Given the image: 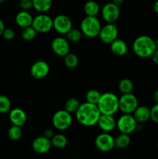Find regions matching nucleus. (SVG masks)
Instances as JSON below:
<instances>
[{"mask_svg":"<svg viewBox=\"0 0 158 159\" xmlns=\"http://www.w3.org/2000/svg\"><path fill=\"white\" fill-rule=\"evenodd\" d=\"M76 120L77 122L85 127H93L97 125L101 116V113L97 105L85 102L81 103L80 107L76 111Z\"/></svg>","mask_w":158,"mask_h":159,"instance_id":"f257e3e1","label":"nucleus"},{"mask_svg":"<svg viewBox=\"0 0 158 159\" xmlns=\"http://www.w3.org/2000/svg\"><path fill=\"white\" fill-rule=\"evenodd\" d=\"M133 50L136 56L142 58L150 57L156 50L155 40L147 35L136 37L133 43Z\"/></svg>","mask_w":158,"mask_h":159,"instance_id":"f03ea898","label":"nucleus"},{"mask_svg":"<svg viewBox=\"0 0 158 159\" xmlns=\"http://www.w3.org/2000/svg\"><path fill=\"white\" fill-rule=\"evenodd\" d=\"M97 107L101 114L114 116L119 109V97L112 93H105L102 94Z\"/></svg>","mask_w":158,"mask_h":159,"instance_id":"7ed1b4c3","label":"nucleus"},{"mask_svg":"<svg viewBox=\"0 0 158 159\" xmlns=\"http://www.w3.org/2000/svg\"><path fill=\"white\" fill-rule=\"evenodd\" d=\"M101 28H102V25L97 16H86L81 22V31L83 35L88 38H95L99 37Z\"/></svg>","mask_w":158,"mask_h":159,"instance_id":"20e7f679","label":"nucleus"},{"mask_svg":"<svg viewBox=\"0 0 158 159\" xmlns=\"http://www.w3.org/2000/svg\"><path fill=\"white\" fill-rule=\"evenodd\" d=\"M138 124L133 114H123L116 120V127L120 133L130 134L137 129Z\"/></svg>","mask_w":158,"mask_h":159,"instance_id":"39448f33","label":"nucleus"},{"mask_svg":"<svg viewBox=\"0 0 158 159\" xmlns=\"http://www.w3.org/2000/svg\"><path fill=\"white\" fill-rule=\"evenodd\" d=\"M52 124L54 128L60 131L68 130L72 124L71 114L65 110H58L53 115Z\"/></svg>","mask_w":158,"mask_h":159,"instance_id":"423d86ee","label":"nucleus"},{"mask_svg":"<svg viewBox=\"0 0 158 159\" xmlns=\"http://www.w3.org/2000/svg\"><path fill=\"white\" fill-rule=\"evenodd\" d=\"M138 106L139 102L137 98L132 93L122 94L119 98V109L122 113L133 114Z\"/></svg>","mask_w":158,"mask_h":159,"instance_id":"0eeeda50","label":"nucleus"},{"mask_svg":"<svg viewBox=\"0 0 158 159\" xmlns=\"http://www.w3.org/2000/svg\"><path fill=\"white\" fill-rule=\"evenodd\" d=\"M32 26L37 33L46 34L53 29V19L46 13H40L33 17Z\"/></svg>","mask_w":158,"mask_h":159,"instance_id":"6e6552de","label":"nucleus"},{"mask_svg":"<svg viewBox=\"0 0 158 159\" xmlns=\"http://www.w3.org/2000/svg\"><path fill=\"white\" fill-rule=\"evenodd\" d=\"M100 12L102 19L106 23H115L119 20L120 16L119 6L112 2L104 5Z\"/></svg>","mask_w":158,"mask_h":159,"instance_id":"1a4fd4ad","label":"nucleus"},{"mask_svg":"<svg viewBox=\"0 0 158 159\" xmlns=\"http://www.w3.org/2000/svg\"><path fill=\"white\" fill-rule=\"evenodd\" d=\"M118 35L119 30L117 25L116 23H106L101 28L99 37L104 43L110 44L118 38Z\"/></svg>","mask_w":158,"mask_h":159,"instance_id":"9d476101","label":"nucleus"},{"mask_svg":"<svg viewBox=\"0 0 158 159\" xmlns=\"http://www.w3.org/2000/svg\"><path fill=\"white\" fill-rule=\"evenodd\" d=\"M96 148L102 152H108L112 150L115 146V138L109 133H103L98 135L94 140Z\"/></svg>","mask_w":158,"mask_h":159,"instance_id":"9b49d317","label":"nucleus"},{"mask_svg":"<svg viewBox=\"0 0 158 159\" xmlns=\"http://www.w3.org/2000/svg\"><path fill=\"white\" fill-rule=\"evenodd\" d=\"M72 27V21L67 15L60 14L53 19V29L55 30L58 34L66 35Z\"/></svg>","mask_w":158,"mask_h":159,"instance_id":"f8f14e48","label":"nucleus"},{"mask_svg":"<svg viewBox=\"0 0 158 159\" xmlns=\"http://www.w3.org/2000/svg\"><path fill=\"white\" fill-rule=\"evenodd\" d=\"M51 50L58 57H65L70 53V43L66 37H57L51 41Z\"/></svg>","mask_w":158,"mask_h":159,"instance_id":"ddd939ff","label":"nucleus"},{"mask_svg":"<svg viewBox=\"0 0 158 159\" xmlns=\"http://www.w3.org/2000/svg\"><path fill=\"white\" fill-rule=\"evenodd\" d=\"M50 72V65L44 61H37L30 67L29 73L33 79L40 80L48 75Z\"/></svg>","mask_w":158,"mask_h":159,"instance_id":"4468645a","label":"nucleus"},{"mask_svg":"<svg viewBox=\"0 0 158 159\" xmlns=\"http://www.w3.org/2000/svg\"><path fill=\"white\" fill-rule=\"evenodd\" d=\"M51 147H52V144H51L50 139L46 138L43 135L37 137V138L33 140L32 143L33 150L36 153L40 154V155L47 153L50 150Z\"/></svg>","mask_w":158,"mask_h":159,"instance_id":"2eb2a0df","label":"nucleus"},{"mask_svg":"<svg viewBox=\"0 0 158 159\" xmlns=\"http://www.w3.org/2000/svg\"><path fill=\"white\" fill-rule=\"evenodd\" d=\"M97 124L101 130L105 133H109L116 129V120L113 115L101 114Z\"/></svg>","mask_w":158,"mask_h":159,"instance_id":"dca6fc26","label":"nucleus"},{"mask_svg":"<svg viewBox=\"0 0 158 159\" xmlns=\"http://www.w3.org/2000/svg\"><path fill=\"white\" fill-rule=\"evenodd\" d=\"M9 120L12 125L23 127L25 125L27 120V116L23 110L20 108H14L9 113Z\"/></svg>","mask_w":158,"mask_h":159,"instance_id":"f3484780","label":"nucleus"},{"mask_svg":"<svg viewBox=\"0 0 158 159\" xmlns=\"http://www.w3.org/2000/svg\"><path fill=\"white\" fill-rule=\"evenodd\" d=\"M110 50L114 55L122 57L128 52V46L123 40L117 38L110 43Z\"/></svg>","mask_w":158,"mask_h":159,"instance_id":"a211bd4d","label":"nucleus"},{"mask_svg":"<svg viewBox=\"0 0 158 159\" xmlns=\"http://www.w3.org/2000/svg\"><path fill=\"white\" fill-rule=\"evenodd\" d=\"M33 20V17L28 11H20L15 17V23L22 29L32 26Z\"/></svg>","mask_w":158,"mask_h":159,"instance_id":"6ab92c4d","label":"nucleus"},{"mask_svg":"<svg viewBox=\"0 0 158 159\" xmlns=\"http://www.w3.org/2000/svg\"><path fill=\"white\" fill-rule=\"evenodd\" d=\"M133 115L138 124L146 123L150 120V109L146 106H138Z\"/></svg>","mask_w":158,"mask_h":159,"instance_id":"aec40b11","label":"nucleus"},{"mask_svg":"<svg viewBox=\"0 0 158 159\" xmlns=\"http://www.w3.org/2000/svg\"><path fill=\"white\" fill-rule=\"evenodd\" d=\"M100 10L99 3L94 0H89L84 5V12L88 16H97Z\"/></svg>","mask_w":158,"mask_h":159,"instance_id":"412c9836","label":"nucleus"},{"mask_svg":"<svg viewBox=\"0 0 158 159\" xmlns=\"http://www.w3.org/2000/svg\"><path fill=\"white\" fill-rule=\"evenodd\" d=\"M53 0H33V6L40 13H46L52 7Z\"/></svg>","mask_w":158,"mask_h":159,"instance_id":"4be33fe9","label":"nucleus"},{"mask_svg":"<svg viewBox=\"0 0 158 159\" xmlns=\"http://www.w3.org/2000/svg\"><path fill=\"white\" fill-rule=\"evenodd\" d=\"M50 141L52 146L58 149L64 148L68 144V138L63 134H55Z\"/></svg>","mask_w":158,"mask_h":159,"instance_id":"5701e85b","label":"nucleus"},{"mask_svg":"<svg viewBox=\"0 0 158 159\" xmlns=\"http://www.w3.org/2000/svg\"><path fill=\"white\" fill-rule=\"evenodd\" d=\"M131 142V138L129 134L120 133L116 138H115V146L117 148H125L128 147Z\"/></svg>","mask_w":158,"mask_h":159,"instance_id":"b1692460","label":"nucleus"},{"mask_svg":"<svg viewBox=\"0 0 158 159\" xmlns=\"http://www.w3.org/2000/svg\"><path fill=\"white\" fill-rule=\"evenodd\" d=\"M118 89L122 94L131 93L133 90V83L129 79H122L119 81Z\"/></svg>","mask_w":158,"mask_h":159,"instance_id":"393cba45","label":"nucleus"},{"mask_svg":"<svg viewBox=\"0 0 158 159\" xmlns=\"http://www.w3.org/2000/svg\"><path fill=\"white\" fill-rule=\"evenodd\" d=\"M81 105V102H79L78 99L77 98H70L68 100L65 102L64 104V110H66L67 112L70 113L71 114L72 113H75L77 109L79 108Z\"/></svg>","mask_w":158,"mask_h":159,"instance_id":"a878e982","label":"nucleus"},{"mask_svg":"<svg viewBox=\"0 0 158 159\" xmlns=\"http://www.w3.org/2000/svg\"><path fill=\"white\" fill-rule=\"evenodd\" d=\"M64 57V62L65 66L68 68L73 69V68H75L78 65V57H77L75 54H74V53H68V54Z\"/></svg>","mask_w":158,"mask_h":159,"instance_id":"bb28decb","label":"nucleus"},{"mask_svg":"<svg viewBox=\"0 0 158 159\" xmlns=\"http://www.w3.org/2000/svg\"><path fill=\"white\" fill-rule=\"evenodd\" d=\"M83 34L81 31V30L77 28H71L69 31L66 34V38L69 42L72 43H77L79 40H81Z\"/></svg>","mask_w":158,"mask_h":159,"instance_id":"cd10ccee","label":"nucleus"},{"mask_svg":"<svg viewBox=\"0 0 158 159\" xmlns=\"http://www.w3.org/2000/svg\"><path fill=\"white\" fill-rule=\"evenodd\" d=\"M101 96H102V94H101V93L99 91V90L94 89L88 90V91L86 93V94H85L86 102H89V103H92V104H95V105H97L99 99H100Z\"/></svg>","mask_w":158,"mask_h":159,"instance_id":"c85d7f7f","label":"nucleus"},{"mask_svg":"<svg viewBox=\"0 0 158 159\" xmlns=\"http://www.w3.org/2000/svg\"><path fill=\"white\" fill-rule=\"evenodd\" d=\"M23 135L22 127L19 126L12 125L8 130V137L12 141H18Z\"/></svg>","mask_w":158,"mask_h":159,"instance_id":"c756f323","label":"nucleus"},{"mask_svg":"<svg viewBox=\"0 0 158 159\" xmlns=\"http://www.w3.org/2000/svg\"><path fill=\"white\" fill-rule=\"evenodd\" d=\"M11 107L12 104L9 98L5 95H0V113L5 114L9 113L12 110Z\"/></svg>","mask_w":158,"mask_h":159,"instance_id":"7c9ffc66","label":"nucleus"},{"mask_svg":"<svg viewBox=\"0 0 158 159\" xmlns=\"http://www.w3.org/2000/svg\"><path fill=\"white\" fill-rule=\"evenodd\" d=\"M37 32L32 26H27L26 28H23L21 32V37L26 41H30L33 40L37 36Z\"/></svg>","mask_w":158,"mask_h":159,"instance_id":"2f4dec72","label":"nucleus"},{"mask_svg":"<svg viewBox=\"0 0 158 159\" xmlns=\"http://www.w3.org/2000/svg\"><path fill=\"white\" fill-rule=\"evenodd\" d=\"M150 120L158 124V103H155L150 109Z\"/></svg>","mask_w":158,"mask_h":159,"instance_id":"473e14b6","label":"nucleus"},{"mask_svg":"<svg viewBox=\"0 0 158 159\" xmlns=\"http://www.w3.org/2000/svg\"><path fill=\"white\" fill-rule=\"evenodd\" d=\"M20 7L22 10L29 11L33 6V0H20Z\"/></svg>","mask_w":158,"mask_h":159,"instance_id":"72a5a7b5","label":"nucleus"},{"mask_svg":"<svg viewBox=\"0 0 158 159\" xmlns=\"http://www.w3.org/2000/svg\"><path fill=\"white\" fill-rule=\"evenodd\" d=\"M15 32L11 28H5L4 31L2 33V37L3 38L6 39L7 40H11L15 37Z\"/></svg>","mask_w":158,"mask_h":159,"instance_id":"f704fd0d","label":"nucleus"},{"mask_svg":"<svg viewBox=\"0 0 158 159\" xmlns=\"http://www.w3.org/2000/svg\"><path fill=\"white\" fill-rule=\"evenodd\" d=\"M54 134H54V131L53 130V129L51 128L46 129V130H44V133H43V136L49 138V139H51Z\"/></svg>","mask_w":158,"mask_h":159,"instance_id":"c9c22d12","label":"nucleus"},{"mask_svg":"<svg viewBox=\"0 0 158 159\" xmlns=\"http://www.w3.org/2000/svg\"><path fill=\"white\" fill-rule=\"evenodd\" d=\"M152 58V61L154 64L158 65V49H156V51L153 52V54H152V56L150 57Z\"/></svg>","mask_w":158,"mask_h":159,"instance_id":"e433bc0d","label":"nucleus"},{"mask_svg":"<svg viewBox=\"0 0 158 159\" xmlns=\"http://www.w3.org/2000/svg\"><path fill=\"white\" fill-rule=\"evenodd\" d=\"M153 99L155 103H158V89L154 91L153 94Z\"/></svg>","mask_w":158,"mask_h":159,"instance_id":"4c0bfd02","label":"nucleus"},{"mask_svg":"<svg viewBox=\"0 0 158 159\" xmlns=\"http://www.w3.org/2000/svg\"><path fill=\"white\" fill-rule=\"evenodd\" d=\"M5 28L6 27H5L4 23H3L2 20L0 19V36L2 35V33H3V31H4Z\"/></svg>","mask_w":158,"mask_h":159,"instance_id":"58836bf2","label":"nucleus"},{"mask_svg":"<svg viewBox=\"0 0 158 159\" xmlns=\"http://www.w3.org/2000/svg\"><path fill=\"white\" fill-rule=\"evenodd\" d=\"M153 11H154L156 13L158 14V0H156L155 2L153 3Z\"/></svg>","mask_w":158,"mask_h":159,"instance_id":"ea45409f","label":"nucleus"},{"mask_svg":"<svg viewBox=\"0 0 158 159\" xmlns=\"http://www.w3.org/2000/svg\"><path fill=\"white\" fill-rule=\"evenodd\" d=\"M124 2H125V0H112V2L119 6H120V5H122Z\"/></svg>","mask_w":158,"mask_h":159,"instance_id":"a19ab883","label":"nucleus"},{"mask_svg":"<svg viewBox=\"0 0 158 159\" xmlns=\"http://www.w3.org/2000/svg\"><path fill=\"white\" fill-rule=\"evenodd\" d=\"M155 43H156V49H158V39H156V40H155Z\"/></svg>","mask_w":158,"mask_h":159,"instance_id":"79ce46f5","label":"nucleus"},{"mask_svg":"<svg viewBox=\"0 0 158 159\" xmlns=\"http://www.w3.org/2000/svg\"><path fill=\"white\" fill-rule=\"evenodd\" d=\"M5 2V0H0V4H1V3H3Z\"/></svg>","mask_w":158,"mask_h":159,"instance_id":"37998d69","label":"nucleus"},{"mask_svg":"<svg viewBox=\"0 0 158 159\" xmlns=\"http://www.w3.org/2000/svg\"><path fill=\"white\" fill-rule=\"evenodd\" d=\"M156 148H157V149H158V141H157V143H156Z\"/></svg>","mask_w":158,"mask_h":159,"instance_id":"c03bdc74","label":"nucleus"},{"mask_svg":"<svg viewBox=\"0 0 158 159\" xmlns=\"http://www.w3.org/2000/svg\"><path fill=\"white\" fill-rule=\"evenodd\" d=\"M53 1H54V0H53Z\"/></svg>","mask_w":158,"mask_h":159,"instance_id":"a18cd8bd","label":"nucleus"}]
</instances>
